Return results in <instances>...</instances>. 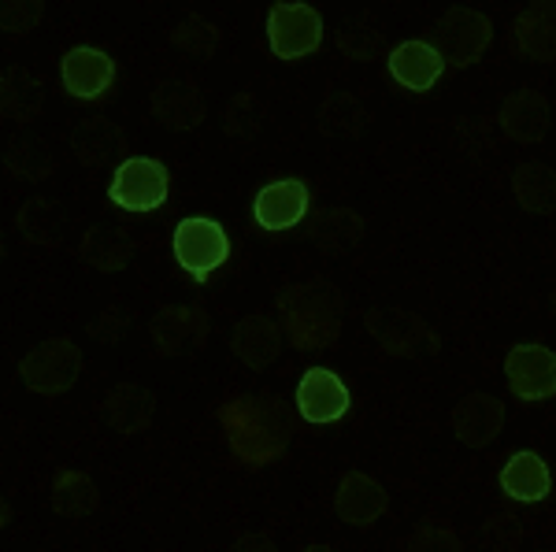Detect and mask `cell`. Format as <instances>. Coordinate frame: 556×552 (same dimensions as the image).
<instances>
[{"instance_id":"6da1fadb","label":"cell","mask_w":556,"mask_h":552,"mask_svg":"<svg viewBox=\"0 0 556 552\" xmlns=\"http://www.w3.org/2000/svg\"><path fill=\"white\" fill-rule=\"evenodd\" d=\"M219 423L227 445L241 464H275L290 441V420L278 397H230L219 408Z\"/></svg>"},{"instance_id":"7a4b0ae2","label":"cell","mask_w":556,"mask_h":552,"mask_svg":"<svg viewBox=\"0 0 556 552\" xmlns=\"http://www.w3.org/2000/svg\"><path fill=\"white\" fill-rule=\"evenodd\" d=\"M342 293L327 279L293 282L278 293V323L301 352H323L342 334Z\"/></svg>"},{"instance_id":"3957f363","label":"cell","mask_w":556,"mask_h":552,"mask_svg":"<svg viewBox=\"0 0 556 552\" xmlns=\"http://www.w3.org/2000/svg\"><path fill=\"white\" fill-rule=\"evenodd\" d=\"M83 375V349L71 337H49L20 360V378L30 394L60 397Z\"/></svg>"},{"instance_id":"277c9868","label":"cell","mask_w":556,"mask_h":552,"mask_svg":"<svg viewBox=\"0 0 556 552\" xmlns=\"http://www.w3.org/2000/svg\"><path fill=\"white\" fill-rule=\"evenodd\" d=\"M364 326L386 356H405V360H416V356H434L438 349H442V337L434 334V326H430L424 316L405 311V308L367 311Z\"/></svg>"},{"instance_id":"5b68a950","label":"cell","mask_w":556,"mask_h":552,"mask_svg":"<svg viewBox=\"0 0 556 552\" xmlns=\"http://www.w3.org/2000/svg\"><path fill=\"white\" fill-rule=\"evenodd\" d=\"M493 41V23L479 8H450L434 23V49L442 52L445 67H471L486 56Z\"/></svg>"},{"instance_id":"8992f818","label":"cell","mask_w":556,"mask_h":552,"mask_svg":"<svg viewBox=\"0 0 556 552\" xmlns=\"http://www.w3.org/2000/svg\"><path fill=\"white\" fill-rule=\"evenodd\" d=\"M167 193H172V175L152 156L123 159L108 185V201L123 211H156L164 208Z\"/></svg>"},{"instance_id":"52a82bcc","label":"cell","mask_w":556,"mask_h":552,"mask_svg":"<svg viewBox=\"0 0 556 552\" xmlns=\"http://www.w3.org/2000/svg\"><path fill=\"white\" fill-rule=\"evenodd\" d=\"M175 260L190 274L193 282H204L212 271H219L230 256V238L223 230V222L190 216L175 227Z\"/></svg>"},{"instance_id":"ba28073f","label":"cell","mask_w":556,"mask_h":552,"mask_svg":"<svg viewBox=\"0 0 556 552\" xmlns=\"http://www.w3.org/2000/svg\"><path fill=\"white\" fill-rule=\"evenodd\" d=\"M267 44L278 60H304L323 44V15L312 4H275L267 12Z\"/></svg>"},{"instance_id":"9c48e42d","label":"cell","mask_w":556,"mask_h":552,"mask_svg":"<svg viewBox=\"0 0 556 552\" xmlns=\"http://www.w3.org/2000/svg\"><path fill=\"white\" fill-rule=\"evenodd\" d=\"M208 311L201 305H164L152 316L149 337L152 349L160 356H186V352H201L208 345Z\"/></svg>"},{"instance_id":"30bf717a","label":"cell","mask_w":556,"mask_h":552,"mask_svg":"<svg viewBox=\"0 0 556 552\" xmlns=\"http://www.w3.org/2000/svg\"><path fill=\"white\" fill-rule=\"evenodd\" d=\"M149 112L167 130H197L208 119V101H204L201 86L186 75L164 78L149 97Z\"/></svg>"},{"instance_id":"8fae6325","label":"cell","mask_w":556,"mask_h":552,"mask_svg":"<svg viewBox=\"0 0 556 552\" xmlns=\"http://www.w3.org/2000/svg\"><path fill=\"white\" fill-rule=\"evenodd\" d=\"M505 378L519 400H549L556 394V352L545 345H513L505 356Z\"/></svg>"},{"instance_id":"7c38bea8","label":"cell","mask_w":556,"mask_h":552,"mask_svg":"<svg viewBox=\"0 0 556 552\" xmlns=\"http://www.w3.org/2000/svg\"><path fill=\"white\" fill-rule=\"evenodd\" d=\"M312 208V193L301 178H278V182H267L264 190L256 193L253 201V219L260 230H290L308 216Z\"/></svg>"},{"instance_id":"4fadbf2b","label":"cell","mask_w":556,"mask_h":552,"mask_svg":"<svg viewBox=\"0 0 556 552\" xmlns=\"http://www.w3.org/2000/svg\"><path fill=\"white\" fill-rule=\"evenodd\" d=\"M497 123L508 141L538 145L553 127V104L542 89H516V93L505 97V104H501Z\"/></svg>"},{"instance_id":"5bb4252c","label":"cell","mask_w":556,"mask_h":552,"mask_svg":"<svg viewBox=\"0 0 556 552\" xmlns=\"http://www.w3.org/2000/svg\"><path fill=\"white\" fill-rule=\"evenodd\" d=\"M60 78H64V89L78 101H97L104 97L115 82V60L101 49H89V44H78L71 49L64 60H60Z\"/></svg>"},{"instance_id":"9a60e30c","label":"cell","mask_w":556,"mask_h":552,"mask_svg":"<svg viewBox=\"0 0 556 552\" xmlns=\"http://www.w3.org/2000/svg\"><path fill=\"white\" fill-rule=\"evenodd\" d=\"M513 49L531 64L556 60V0H534L513 23Z\"/></svg>"},{"instance_id":"2e32d148","label":"cell","mask_w":556,"mask_h":552,"mask_svg":"<svg viewBox=\"0 0 556 552\" xmlns=\"http://www.w3.org/2000/svg\"><path fill=\"white\" fill-rule=\"evenodd\" d=\"M505 431V405L493 394H468L453 408V434L468 449H486Z\"/></svg>"},{"instance_id":"e0dca14e","label":"cell","mask_w":556,"mask_h":552,"mask_svg":"<svg viewBox=\"0 0 556 552\" xmlns=\"http://www.w3.org/2000/svg\"><path fill=\"white\" fill-rule=\"evenodd\" d=\"M298 412L308 423H334L349 412V386L334 371L312 368L301 375L298 386Z\"/></svg>"},{"instance_id":"ac0fdd59","label":"cell","mask_w":556,"mask_h":552,"mask_svg":"<svg viewBox=\"0 0 556 552\" xmlns=\"http://www.w3.org/2000/svg\"><path fill=\"white\" fill-rule=\"evenodd\" d=\"M386 509H390V497H386L382 483H375L364 471H349L342 483H338L334 512L349 527H371L375 519H382Z\"/></svg>"},{"instance_id":"d6986e66","label":"cell","mask_w":556,"mask_h":552,"mask_svg":"<svg viewBox=\"0 0 556 552\" xmlns=\"http://www.w3.org/2000/svg\"><path fill=\"white\" fill-rule=\"evenodd\" d=\"M282 323H275L271 316H245L230 334V352L238 356L245 368L267 371L282 356Z\"/></svg>"},{"instance_id":"ffe728a7","label":"cell","mask_w":556,"mask_h":552,"mask_svg":"<svg viewBox=\"0 0 556 552\" xmlns=\"http://www.w3.org/2000/svg\"><path fill=\"white\" fill-rule=\"evenodd\" d=\"M386 67H390L393 82L401 89H412V93H427L430 86L442 78L445 70V60L442 52L434 49L430 41H401L397 49H390V60H386Z\"/></svg>"},{"instance_id":"44dd1931","label":"cell","mask_w":556,"mask_h":552,"mask_svg":"<svg viewBox=\"0 0 556 552\" xmlns=\"http://www.w3.org/2000/svg\"><path fill=\"white\" fill-rule=\"evenodd\" d=\"M138 245H134V234L127 227H115V222H97L83 234L78 242V260H83L89 271H104V274H115L123 271Z\"/></svg>"},{"instance_id":"7402d4cb","label":"cell","mask_w":556,"mask_h":552,"mask_svg":"<svg viewBox=\"0 0 556 552\" xmlns=\"http://www.w3.org/2000/svg\"><path fill=\"white\" fill-rule=\"evenodd\" d=\"M71 149H75L78 164L89 167V171H101V167L115 164V159L127 153V133L115 127L112 119L89 115V119H83L71 130Z\"/></svg>"},{"instance_id":"603a6c76","label":"cell","mask_w":556,"mask_h":552,"mask_svg":"<svg viewBox=\"0 0 556 552\" xmlns=\"http://www.w3.org/2000/svg\"><path fill=\"white\" fill-rule=\"evenodd\" d=\"M156 420V397L138 382H119L104 397V423L119 434H146Z\"/></svg>"},{"instance_id":"cb8c5ba5","label":"cell","mask_w":556,"mask_h":552,"mask_svg":"<svg viewBox=\"0 0 556 552\" xmlns=\"http://www.w3.org/2000/svg\"><path fill=\"white\" fill-rule=\"evenodd\" d=\"M501 489H505V493L519 504L545 501L549 489H553L549 464H545V460L531 449L516 452V457H508V464L501 467Z\"/></svg>"},{"instance_id":"d4e9b609","label":"cell","mask_w":556,"mask_h":552,"mask_svg":"<svg viewBox=\"0 0 556 552\" xmlns=\"http://www.w3.org/2000/svg\"><path fill=\"white\" fill-rule=\"evenodd\" d=\"M0 112L12 123H34L45 112V86L26 67H4L0 75Z\"/></svg>"},{"instance_id":"484cf974","label":"cell","mask_w":556,"mask_h":552,"mask_svg":"<svg viewBox=\"0 0 556 552\" xmlns=\"http://www.w3.org/2000/svg\"><path fill=\"white\" fill-rule=\"evenodd\" d=\"M367 222L361 211L353 208H323L316 211V219H312V242L323 253H353L356 245H361Z\"/></svg>"},{"instance_id":"4316f807","label":"cell","mask_w":556,"mask_h":552,"mask_svg":"<svg viewBox=\"0 0 556 552\" xmlns=\"http://www.w3.org/2000/svg\"><path fill=\"white\" fill-rule=\"evenodd\" d=\"M49 504H52V512L64 515V519H86V515H93L101 509V489H97V483L86 471L67 467L52 478Z\"/></svg>"},{"instance_id":"83f0119b","label":"cell","mask_w":556,"mask_h":552,"mask_svg":"<svg viewBox=\"0 0 556 552\" xmlns=\"http://www.w3.org/2000/svg\"><path fill=\"white\" fill-rule=\"evenodd\" d=\"M513 193L519 208L531 211V216H553L556 211V171L549 164H538L527 159L513 171Z\"/></svg>"},{"instance_id":"f1b7e54d","label":"cell","mask_w":556,"mask_h":552,"mask_svg":"<svg viewBox=\"0 0 556 552\" xmlns=\"http://www.w3.org/2000/svg\"><path fill=\"white\" fill-rule=\"evenodd\" d=\"M367 119H371V115H367V108L361 104V97L345 93V89H334V93L319 104L316 127L319 133H327V138H356V133H364Z\"/></svg>"},{"instance_id":"f546056e","label":"cell","mask_w":556,"mask_h":552,"mask_svg":"<svg viewBox=\"0 0 556 552\" xmlns=\"http://www.w3.org/2000/svg\"><path fill=\"white\" fill-rule=\"evenodd\" d=\"M15 230L26 245L34 248H56L60 245V230H64V219H60V208L45 197H30L15 211Z\"/></svg>"},{"instance_id":"4dcf8cb0","label":"cell","mask_w":556,"mask_h":552,"mask_svg":"<svg viewBox=\"0 0 556 552\" xmlns=\"http://www.w3.org/2000/svg\"><path fill=\"white\" fill-rule=\"evenodd\" d=\"M172 44H175V49H182L186 56H193V60H212L215 52H219V44H223V30L208 20V15L190 12L182 23L172 26Z\"/></svg>"},{"instance_id":"1f68e13d","label":"cell","mask_w":556,"mask_h":552,"mask_svg":"<svg viewBox=\"0 0 556 552\" xmlns=\"http://www.w3.org/2000/svg\"><path fill=\"white\" fill-rule=\"evenodd\" d=\"M4 167H8V175L20 178V182H45V178L56 171V159H52L45 141L23 138V141H12V145H8Z\"/></svg>"},{"instance_id":"d6a6232c","label":"cell","mask_w":556,"mask_h":552,"mask_svg":"<svg viewBox=\"0 0 556 552\" xmlns=\"http://www.w3.org/2000/svg\"><path fill=\"white\" fill-rule=\"evenodd\" d=\"M338 49L342 56H349L353 64H371L386 52V30L379 23H371V15H356L353 23L338 34Z\"/></svg>"},{"instance_id":"836d02e7","label":"cell","mask_w":556,"mask_h":552,"mask_svg":"<svg viewBox=\"0 0 556 552\" xmlns=\"http://www.w3.org/2000/svg\"><path fill=\"white\" fill-rule=\"evenodd\" d=\"M264 119H267V104L260 101L253 89H241L238 97H230L227 112H223V130H227V138H235V141H249L260 133Z\"/></svg>"},{"instance_id":"e575fe53","label":"cell","mask_w":556,"mask_h":552,"mask_svg":"<svg viewBox=\"0 0 556 552\" xmlns=\"http://www.w3.org/2000/svg\"><path fill=\"white\" fill-rule=\"evenodd\" d=\"M482 545H486V552H519V545H523V527H519L516 515L508 512L490 515L486 527H482Z\"/></svg>"},{"instance_id":"d590c367","label":"cell","mask_w":556,"mask_h":552,"mask_svg":"<svg viewBox=\"0 0 556 552\" xmlns=\"http://www.w3.org/2000/svg\"><path fill=\"white\" fill-rule=\"evenodd\" d=\"M408 552H464L460 534L445 523H419L408 534Z\"/></svg>"},{"instance_id":"8d00e7d4","label":"cell","mask_w":556,"mask_h":552,"mask_svg":"<svg viewBox=\"0 0 556 552\" xmlns=\"http://www.w3.org/2000/svg\"><path fill=\"white\" fill-rule=\"evenodd\" d=\"M45 20V4L41 0H8L0 8V26L15 38H26L30 30H38V23Z\"/></svg>"},{"instance_id":"74e56055","label":"cell","mask_w":556,"mask_h":552,"mask_svg":"<svg viewBox=\"0 0 556 552\" xmlns=\"http://www.w3.org/2000/svg\"><path fill=\"white\" fill-rule=\"evenodd\" d=\"M127 326H130L127 311H123L119 305H108L101 316L89 323V334H93L97 342H104V345H115V342H123V337H127Z\"/></svg>"},{"instance_id":"f35d334b","label":"cell","mask_w":556,"mask_h":552,"mask_svg":"<svg viewBox=\"0 0 556 552\" xmlns=\"http://www.w3.org/2000/svg\"><path fill=\"white\" fill-rule=\"evenodd\" d=\"M230 552H278V549L267 534H241L235 545H230Z\"/></svg>"},{"instance_id":"ab89813d","label":"cell","mask_w":556,"mask_h":552,"mask_svg":"<svg viewBox=\"0 0 556 552\" xmlns=\"http://www.w3.org/2000/svg\"><path fill=\"white\" fill-rule=\"evenodd\" d=\"M301 552H338V549H330V545H308V549H301Z\"/></svg>"}]
</instances>
